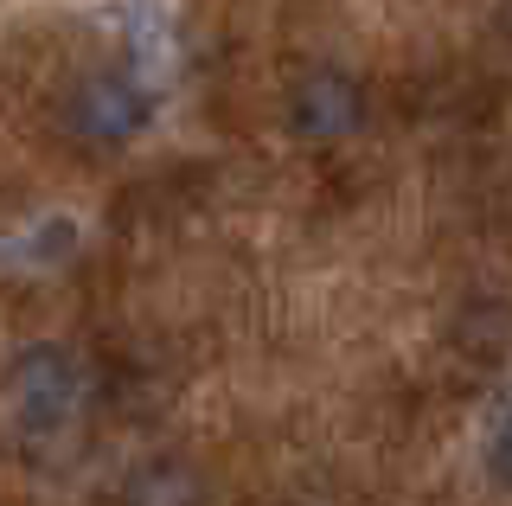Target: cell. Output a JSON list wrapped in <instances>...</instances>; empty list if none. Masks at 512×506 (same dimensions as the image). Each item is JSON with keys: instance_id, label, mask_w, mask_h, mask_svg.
I'll return each mask as SVG.
<instances>
[{"instance_id": "6da1fadb", "label": "cell", "mask_w": 512, "mask_h": 506, "mask_svg": "<svg viewBox=\"0 0 512 506\" xmlns=\"http://www.w3.org/2000/svg\"><path fill=\"white\" fill-rule=\"evenodd\" d=\"M0 391H7L13 423H20L32 442H58V436H71L90 410V366H84V353L64 346V340H32V346L13 353Z\"/></svg>"}, {"instance_id": "7a4b0ae2", "label": "cell", "mask_w": 512, "mask_h": 506, "mask_svg": "<svg viewBox=\"0 0 512 506\" xmlns=\"http://www.w3.org/2000/svg\"><path fill=\"white\" fill-rule=\"evenodd\" d=\"M154 90L135 71H84L64 90V135L84 154H122L148 135Z\"/></svg>"}, {"instance_id": "3957f363", "label": "cell", "mask_w": 512, "mask_h": 506, "mask_svg": "<svg viewBox=\"0 0 512 506\" xmlns=\"http://www.w3.org/2000/svg\"><path fill=\"white\" fill-rule=\"evenodd\" d=\"M365 84L340 65H314L288 84L282 97V129L301 141V148H340L365 129Z\"/></svg>"}, {"instance_id": "277c9868", "label": "cell", "mask_w": 512, "mask_h": 506, "mask_svg": "<svg viewBox=\"0 0 512 506\" xmlns=\"http://www.w3.org/2000/svg\"><path fill=\"white\" fill-rule=\"evenodd\" d=\"M205 474L186 455H141L116 481V506H205Z\"/></svg>"}, {"instance_id": "5b68a950", "label": "cell", "mask_w": 512, "mask_h": 506, "mask_svg": "<svg viewBox=\"0 0 512 506\" xmlns=\"http://www.w3.org/2000/svg\"><path fill=\"white\" fill-rule=\"evenodd\" d=\"M455 346L461 353H474V359H500L506 353V340H512V308L506 302H493V295H480V302L461 308V321H455Z\"/></svg>"}, {"instance_id": "8992f818", "label": "cell", "mask_w": 512, "mask_h": 506, "mask_svg": "<svg viewBox=\"0 0 512 506\" xmlns=\"http://www.w3.org/2000/svg\"><path fill=\"white\" fill-rule=\"evenodd\" d=\"M487 474L512 494V391L493 404V417H487Z\"/></svg>"}, {"instance_id": "52a82bcc", "label": "cell", "mask_w": 512, "mask_h": 506, "mask_svg": "<svg viewBox=\"0 0 512 506\" xmlns=\"http://www.w3.org/2000/svg\"><path fill=\"white\" fill-rule=\"evenodd\" d=\"M77 250V225L71 218H45V225H32V263H64Z\"/></svg>"}]
</instances>
